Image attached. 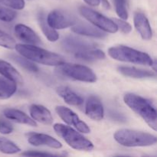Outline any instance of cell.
<instances>
[{"instance_id": "cell-29", "label": "cell", "mask_w": 157, "mask_h": 157, "mask_svg": "<svg viewBox=\"0 0 157 157\" xmlns=\"http://www.w3.org/2000/svg\"><path fill=\"white\" fill-rule=\"evenodd\" d=\"M0 4L13 9L21 10L24 9L25 3L24 0H0Z\"/></svg>"}, {"instance_id": "cell-13", "label": "cell", "mask_w": 157, "mask_h": 157, "mask_svg": "<svg viewBox=\"0 0 157 157\" xmlns=\"http://www.w3.org/2000/svg\"><path fill=\"white\" fill-rule=\"evenodd\" d=\"M85 113L94 121H101L104 118V107L99 98L90 96L87 99L85 106Z\"/></svg>"}, {"instance_id": "cell-10", "label": "cell", "mask_w": 157, "mask_h": 157, "mask_svg": "<svg viewBox=\"0 0 157 157\" xmlns=\"http://www.w3.org/2000/svg\"><path fill=\"white\" fill-rule=\"evenodd\" d=\"M62 46L66 52H73L75 54L87 49L95 48L97 44L92 41L78 37L68 36L64 38L62 41Z\"/></svg>"}, {"instance_id": "cell-33", "label": "cell", "mask_w": 157, "mask_h": 157, "mask_svg": "<svg viewBox=\"0 0 157 157\" xmlns=\"http://www.w3.org/2000/svg\"><path fill=\"white\" fill-rule=\"evenodd\" d=\"M84 1L91 6H98L101 3V0H84Z\"/></svg>"}, {"instance_id": "cell-5", "label": "cell", "mask_w": 157, "mask_h": 157, "mask_svg": "<svg viewBox=\"0 0 157 157\" xmlns=\"http://www.w3.org/2000/svg\"><path fill=\"white\" fill-rule=\"evenodd\" d=\"M55 133L64 140L71 148L81 151H90L94 149V144L86 139L83 135L68 126L61 124L54 125Z\"/></svg>"}, {"instance_id": "cell-16", "label": "cell", "mask_w": 157, "mask_h": 157, "mask_svg": "<svg viewBox=\"0 0 157 157\" xmlns=\"http://www.w3.org/2000/svg\"><path fill=\"white\" fill-rule=\"evenodd\" d=\"M4 115L9 120H11L18 124H25L31 127H37L36 122L21 110L8 108L4 110Z\"/></svg>"}, {"instance_id": "cell-20", "label": "cell", "mask_w": 157, "mask_h": 157, "mask_svg": "<svg viewBox=\"0 0 157 157\" xmlns=\"http://www.w3.org/2000/svg\"><path fill=\"white\" fill-rule=\"evenodd\" d=\"M118 71L124 76L130 77L133 78H147L156 77V74L151 71L136 68L134 67H124V66L119 67Z\"/></svg>"}, {"instance_id": "cell-7", "label": "cell", "mask_w": 157, "mask_h": 157, "mask_svg": "<svg viewBox=\"0 0 157 157\" xmlns=\"http://www.w3.org/2000/svg\"><path fill=\"white\" fill-rule=\"evenodd\" d=\"M80 12L86 19L94 25L96 27L99 28L101 30L109 32V33H116L118 31L117 26L113 20L107 18L90 8L83 6L80 9Z\"/></svg>"}, {"instance_id": "cell-34", "label": "cell", "mask_w": 157, "mask_h": 157, "mask_svg": "<svg viewBox=\"0 0 157 157\" xmlns=\"http://www.w3.org/2000/svg\"><path fill=\"white\" fill-rule=\"evenodd\" d=\"M101 2L102 3V6L104 9H110V5L107 0H101Z\"/></svg>"}, {"instance_id": "cell-17", "label": "cell", "mask_w": 157, "mask_h": 157, "mask_svg": "<svg viewBox=\"0 0 157 157\" xmlns=\"http://www.w3.org/2000/svg\"><path fill=\"white\" fill-rule=\"evenodd\" d=\"M72 31L78 35H85V36L92 37V38H103L107 35L100 29L86 23L77 22L72 26Z\"/></svg>"}, {"instance_id": "cell-15", "label": "cell", "mask_w": 157, "mask_h": 157, "mask_svg": "<svg viewBox=\"0 0 157 157\" xmlns=\"http://www.w3.org/2000/svg\"><path fill=\"white\" fill-rule=\"evenodd\" d=\"M29 111L31 117L35 121H38L45 125H51L53 123L52 113L44 106L34 104L31 106Z\"/></svg>"}, {"instance_id": "cell-27", "label": "cell", "mask_w": 157, "mask_h": 157, "mask_svg": "<svg viewBox=\"0 0 157 157\" xmlns=\"http://www.w3.org/2000/svg\"><path fill=\"white\" fill-rule=\"evenodd\" d=\"M15 44L16 43H15V39L12 36L8 35L3 31L0 30V46L6 48L12 49L15 48Z\"/></svg>"}, {"instance_id": "cell-23", "label": "cell", "mask_w": 157, "mask_h": 157, "mask_svg": "<svg viewBox=\"0 0 157 157\" xmlns=\"http://www.w3.org/2000/svg\"><path fill=\"white\" fill-rule=\"evenodd\" d=\"M16 83L7 78H0V100L11 98L16 91Z\"/></svg>"}, {"instance_id": "cell-2", "label": "cell", "mask_w": 157, "mask_h": 157, "mask_svg": "<svg viewBox=\"0 0 157 157\" xmlns=\"http://www.w3.org/2000/svg\"><path fill=\"white\" fill-rule=\"evenodd\" d=\"M124 101L133 111L140 116L144 121L156 131L157 130L156 110L150 101L134 94H125Z\"/></svg>"}, {"instance_id": "cell-26", "label": "cell", "mask_w": 157, "mask_h": 157, "mask_svg": "<svg viewBox=\"0 0 157 157\" xmlns=\"http://www.w3.org/2000/svg\"><path fill=\"white\" fill-rule=\"evenodd\" d=\"M116 8V12L121 19L128 18V12L127 8V0H113Z\"/></svg>"}, {"instance_id": "cell-8", "label": "cell", "mask_w": 157, "mask_h": 157, "mask_svg": "<svg viewBox=\"0 0 157 157\" xmlns=\"http://www.w3.org/2000/svg\"><path fill=\"white\" fill-rule=\"evenodd\" d=\"M47 22L54 29H64L76 24L77 18L71 14L60 10H54L48 14Z\"/></svg>"}, {"instance_id": "cell-28", "label": "cell", "mask_w": 157, "mask_h": 157, "mask_svg": "<svg viewBox=\"0 0 157 157\" xmlns=\"http://www.w3.org/2000/svg\"><path fill=\"white\" fill-rule=\"evenodd\" d=\"M16 17V12L12 9L0 5V20L3 21H11Z\"/></svg>"}, {"instance_id": "cell-6", "label": "cell", "mask_w": 157, "mask_h": 157, "mask_svg": "<svg viewBox=\"0 0 157 157\" xmlns=\"http://www.w3.org/2000/svg\"><path fill=\"white\" fill-rule=\"evenodd\" d=\"M56 71L60 75L76 81L88 83L97 81V76L93 71L90 67L81 64L63 63L56 67Z\"/></svg>"}, {"instance_id": "cell-9", "label": "cell", "mask_w": 157, "mask_h": 157, "mask_svg": "<svg viewBox=\"0 0 157 157\" xmlns=\"http://www.w3.org/2000/svg\"><path fill=\"white\" fill-rule=\"evenodd\" d=\"M55 111L66 124L75 127L81 133H89L90 132L88 126L84 121H81L75 112L67 107L64 106H58L55 108Z\"/></svg>"}, {"instance_id": "cell-21", "label": "cell", "mask_w": 157, "mask_h": 157, "mask_svg": "<svg viewBox=\"0 0 157 157\" xmlns=\"http://www.w3.org/2000/svg\"><path fill=\"white\" fill-rule=\"evenodd\" d=\"M38 24H39L43 33H44V36L50 41H52V42L56 41L58 39V38H59V35H58V33L55 29H52L48 24L45 14L43 13V12H39L38 15Z\"/></svg>"}, {"instance_id": "cell-14", "label": "cell", "mask_w": 157, "mask_h": 157, "mask_svg": "<svg viewBox=\"0 0 157 157\" xmlns=\"http://www.w3.org/2000/svg\"><path fill=\"white\" fill-rule=\"evenodd\" d=\"M134 25L136 31L144 40H150L153 36L151 26L143 12H137L134 15Z\"/></svg>"}, {"instance_id": "cell-3", "label": "cell", "mask_w": 157, "mask_h": 157, "mask_svg": "<svg viewBox=\"0 0 157 157\" xmlns=\"http://www.w3.org/2000/svg\"><path fill=\"white\" fill-rule=\"evenodd\" d=\"M113 137L118 144L127 147H150L157 142V138L154 135L128 129L117 130Z\"/></svg>"}, {"instance_id": "cell-1", "label": "cell", "mask_w": 157, "mask_h": 157, "mask_svg": "<svg viewBox=\"0 0 157 157\" xmlns=\"http://www.w3.org/2000/svg\"><path fill=\"white\" fill-rule=\"evenodd\" d=\"M15 48L21 56L44 65L58 66L65 61L61 55L32 44H16Z\"/></svg>"}, {"instance_id": "cell-19", "label": "cell", "mask_w": 157, "mask_h": 157, "mask_svg": "<svg viewBox=\"0 0 157 157\" xmlns=\"http://www.w3.org/2000/svg\"><path fill=\"white\" fill-rule=\"evenodd\" d=\"M0 74L16 84H22L23 78L19 72L7 61L0 60Z\"/></svg>"}, {"instance_id": "cell-4", "label": "cell", "mask_w": 157, "mask_h": 157, "mask_svg": "<svg viewBox=\"0 0 157 157\" xmlns=\"http://www.w3.org/2000/svg\"><path fill=\"white\" fill-rule=\"evenodd\" d=\"M108 54L117 61L153 66V61L148 54L124 45L115 46L108 49Z\"/></svg>"}, {"instance_id": "cell-11", "label": "cell", "mask_w": 157, "mask_h": 157, "mask_svg": "<svg viewBox=\"0 0 157 157\" xmlns=\"http://www.w3.org/2000/svg\"><path fill=\"white\" fill-rule=\"evenodd\" d=\"M28 142L32 145L38 147V146H47L54 149H60L62 147V144L49 135L44 133H31L27 134Z\"/></svg>"}, {"instance_id": "cell-32", "label": "cell", "mask_w": 157, "mask_h": 157, "mask_svg": "<svg viewBox=\"0 0 157 157\" xmlns=\"http://www.w3.org/2000/svg\"><path fill=\"white\" fill-rule=\"evenodd\" d=\"M22 156H55L54 154L52 153H42V152H38V151H26L25 153H21Z\"/></svg>"}, {"instance_id": "cell-18", "label": "cell", "mask_w": 157, "mask_h": 157, "mask_svg": "<svg viewBox=\"0 0 157 157\" xmlns=\"http://www.w3.org/2000/svg\"><path fill=\"white\" fill-rule=\"evenodd\" d=\"M58 94L69 105L80 106L83 104V98L66 86H61L57 88Z\"/></svg>"}, {"instance_id": "cell-25", "label": "cell", "mask_w": 157, "mask_h": 157, "mask_svg": "<svg viewBox=\"0 0 157 157\" xmlns=\"http://www.w3.org/2000/svg\"><path fill=\"white\" fill-rule=\"evenodd\" d=\"M20 151V148L12 141L0 138V152L6 154H15Z\"/></svg>"}, {"instance_id": "cell-30", "label": "cell", "mask_w": 157, "mask_h": 157, "mask_svg": "<svg viewBox=\"0 0 157 157\" xmlns=\"http://www.w3.org/2000/svg\"><path fill=\"white\" fill-rule=\"evenodd\" d=\"M113 21H114L115 24L117 25L118 29H121V32L124 34H128L131 32L132 27L128 22L124 21V19H117V18H114L113 19Z\"/></svg>"}, {"instance_id": "cell-31", "label": "cell", "mask_w": 157, "mask_h": 157, "mask_svg": "<svg viewBox=\"0 0 157 157\" xmlns=\"http://www.w3.org/2000/svg\"><path fill=\"white\" fill-rule=\"evenodd\" d=\"M13 131V127L8 121L0 120V133L2 134H10Z\"/></svg>"}, {"instance_id": "cell-22", "label": "cell", "mask_w": 157, "mask_h": 157, "mask_svg": "<svg viewBox=\"0 0 157 157\" xmlns=\"http://www.w3.org/2000/svg\"><path fill=\"white\" fill-rule=\"evenodd\" d=\"M75 58L85 61H94L105 58V54L100 49L90 48L75 54Z\"/></svg>"}, {"instance_id": "cell-24", "label": "cell", "mask_w": 157, "mask_h": 157, "mask_svg": "<svg viewBox=\"0 0 157 157\" xmlns=\"http://www.w3.org/2000/svg\"><path fill=\"white\" fill-rule=\"evenodd\" d=\"M11 58L15 62H16L17 64H19L20 66L24 67L25 69H26L29 71L33 72V73L38 71V67L31 60L28 59V58H25L23 56L21 57L18 56V55H12Z\"/></svg>"}, {"instance_id": "cell-12", "label": "cell", "mask_w": 157, "mask_h": 157, "mask_svg": "<svg viewBox=\"0 0 157 157\" xmlns=\"http://www.w3.org/2000/svg\"><path fill=\"white\" fill-rule=\"evenodd\" d=\"M15 33L18 39L27 44L39 45L41 44V41L38 35L32 29L25 25H16L15 27Z\"/></svg>"}]
</instances>
